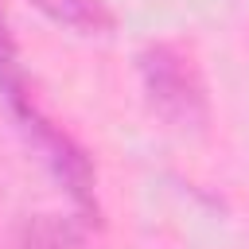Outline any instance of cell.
Here are the masks:
<instances>
[{
  "label": "cell",
  "mask_w": 249,
  "mask_h": 249,
  "mask_svg": "<svg viewBox=\"0 0 249 249\" xmlns=\"http://www.w3.org/2000/svg\"><path fill=\"white\" fill-rule=\"evenodd\" d=\"M0 97L8 101V113L16 117V124L27 132V140L43 152V160L54 167V175L66 183L70 198L78 202L82 214H97V202H93V167L86 160V152L58 128L51 124V117L35 105V93L19 70V58H16V43L4 27V16H0Z\"/></svg>",
  "instance_id": "cell-1"
},
{
  "label": "cell",
  "mask_w": 249,
  "mask_h": 249,
  "mask_svg": "<svg viewBox=\"0 0 249 249\" xmlns=\"http://www.w3.org/2000/svg\"><path fill=\"white\" fill-rule=\"evenodd\" d=\"M136 66H140L148 105L171 128H202L206 124V117H210L206 86L191 62V54H183L171 43H152L136 54Z\"/></svg>",
  "instance_id": "cell-2"
},
{
  "label": "cell",
  "mask_w": 249,
  "mask_h": 249,
  "mask_svg": "<svg viewBox=\"0 0 249 249\" xmlns=\"http://www.w3.org/2000/svg\"><path fill=\"white\" fill-rule=\"evenodd\" d=\"M12 249H86V233L78 222L58 214H35L16 233Z\"/></svg>",
  "instance_id": "cell-3"
},
{
  "label": "cell",
  "mask_w": 249,
  "mask_h": 249,
  "mask_svg": "<svg viewBox=\"0 0 249 249\" xmlns=\"http://www.w3.org/2000/svg\"><path fill=\"white\" fill-rule=\"evenodd\" d=\"M47 19L82 31V35H105L113 31V12L101 0H31Z\"/></svg>",
  "instance_id": "cell-4"
}]
</instances>
